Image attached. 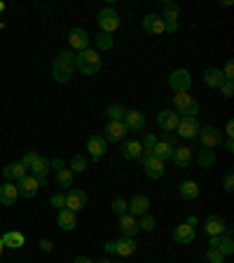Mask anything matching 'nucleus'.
I'll use <instances>...</instances> for the list:
<instances>
[{"mask_svg":"<svg viewBox=\"0 0 234 263\" xmlns=\"http://www.w3.org/2000/svg\"><path fill=\"white\" fill-rule=\"evenodd\" d=\"M52 247L54 245H52L49 240H40V249H42V252H52Z\"/></svg>","mask_w":234,"mask_h":263,"instance_id":"nucleus-49","label":"nucleus"},{"mask_svg":"<svg viewBox=\"0 0 234 263\" xmlns=\"http://www.w3.org/2000/svg\"><path fill=\"white\" fill-rule=\"evenodd\" d=\"M49 204H52L54 209H63V207H66V193H63V191L54 193V195L49 197Z\"/></svg>","mask_w":234,"mask_h":263,"instance_id":"nucleus-40","label":"nucleus"},{"mask_svg":"<svg viewBox=\"0 0 234 263\" xmlns=\"http://www.w3.org/2000/svg\"><path fill=\"white\" fill-rule=\"evenodd\" d=\"M124 113H126V108H122V106H108V110H105L110 122H122L124 120Z\"/></svg>","mask_w":234,"mask_h":263,"instance_id":"nucleus-37","label":"nucleus"},{"mask_svg":"<svg viewBox=\"0 0 234 263\" xmlns=\"http://www.w3.org/2000/svg\"><path fill=\"white\" fill-rule=\"evenodd\" d=\"M87 151H89V158L96 162V160H101L105 155V151H108V141H105L103 137H89L87 139Z\"/></svg>","mask_w":234,"mask_h":263,"instance_id":"nucleus-12","label":"nucleus"},{"mask_svg":"<svg viewBox=\"0 0 234 263\" xmlns=\"http://www.w3.org/2000/svg\"><path fill=\"white\" fill-rule=\"evenodd\" d=\"M225 230H227V226H225V219L220 216V214H213V216H208L206 223H204V233H206L208 237L223 235Z\"/></svg>","mask_w":234,"mask_h":263,"instance_id":"nucleus-15","label":"nucleus"},{"mask_svg":"<svg viewBox=\"0 0 234 263\" xmlns=\"http://www.w3.org/2000/svg\"><path fill=\"white\" fill-rule=\"evenodd\" d=\"M98 26H101V33H110V35H113V31L120 26L117 12L110 10V7H103V10L98 12Z\"/></svg>","mask_w":234,"mask_h":263,"instance_id":"nucleus-9","label":"nucleus"},{"mask_svg":"<svg viewBox=\"0 0 234 263\" xmlns=\"http://www.w3.org/2000/svg\"><path fill=\"white\" fill-rule=\"evenodd\" d=\"M56 223H59L61 230H73L77 226V219H75V212L71 209H59V216H56Z\"/></svg>","mask_w":234,"mask_h":263,"instance_id":"nucleus-26","label":"nucleus"},{"mask_svg":"<svg viewBox=\"0 0 234 263\" xmlns=\"http://www.w3.org/2000/svg\"><path fill=\"white\" fill-rule=\"evenodd\" d=\"M178 120H180V115L176 113V110H169V108H164L162 113L157 115V125L162 127L164 132H176V127H178Z\"/></svg>","mask_w":234,"mask_h":263,"instance_id":"nucleus-14","label":"nucleus"},{"mask_svg":"<svg viewBox=\"0 0 234 263\" xmlns=\"http://www.w3.org/2000/svg\"><path fill=\"white\" fill-rule=\"evenodd\" d=\"M223 146L227 148L229 153H232V151H234V137H227V139H225V141H223Z\"/></svg>","mask_w":234,"mask_h":263,"instance_id":"nucleus-50","label":"nucleus"},{"mask_svg":"<svg viewBox=\"0 0 234 263\" xmlns=\"http://www.w3.org/2000/svg\"><path fill=\"white\" fill-rule=\"evenodd\" d=\"M103 249H105L108 254H115V252H117V242H115V240H108V242L103 245Z\"/></svg>","mask_w":234,"mask_h":263,"instance_id":"nucleus-47","label":"nucleus"},{"mask_svg":"<svg viewBox=\"0 0 234 263\" xmlns=\"http://www.w3.org/2000/svg\"><path fill=\"white\" fill-rule=\"evenodd\" d=\"M0 12H5V3H0Z\"/></svg>","mask_w":234,"mask_h":263,"instance_id":"nucleus-56","label":"nucleus"},{"mask_svg":"<svg viewBox=\"0 0 234 263\" xmlns=\"http://www.w3.org/2000/svg\"><path fill=\"white\" fill-rule=\"evenodd\" d=\"M73 172L68 170V167H63V170H59V174H56V186L61 188V191H68V188H73Z\"/></svg>","mask_w":234,"mask_h":263,"instance_id":"nucleus-34","label":"nucleus"},{"mask_svg":"<svg viewBox=\"0 0 234 263\" xmlns=\"http://www.w3.org/2000/svg\"><path fill=\"white\" fill-rule=\"evenodd\" d=\"M124 134H126L124 122H110V120H108L103 139H105L108 143H117V141H122V139H124Z\"/></svg>","mask_w":234,"mask_h":263,"instance_id":"nucleus-17","label":"nucleus"},{"mask_svg":"<svg viewBox=\"0 0 234 263\" xmlns=\"http://www.w3.org/2000/svg\"><path fill=\"white\" fill-rule=\"evenodd\" d=\"M73 263H94V261H92V258H87V256H77Z\"/></svg>","mask_w":234,"mask_h":263,"instance_id":"nucleus-53","label":"nucleus"},{"mask_svg":"<svg viewBox=\"0 0 234 263\" xmlns=\"http://www.w3.org/2000/svg\"><path fill=\"white\" fill-rule=\"evenodd\" d=\"M197 139H199V141H202V146L208 148V151L223 143V134H220V129H216V127H202Z\"/></svg>","mask_w":234,"mask_h":263,"instance_id":"nucleus-10","label":"nucleus"},{"mask_svg":"<svg viewBox=\"0 0 234 263\" xmlns=\"http://www.w3.org/2000/svg\"><path fill=\"white\" fill-rule=\"evenodd\" d=\"M38 158H40V155L35 153V151H28V153L24 155V158L19 160V162H22L24 167H26V170H31V167H33V164H35V160H38Z\"/></svg>","mask_w":234,"mask_h":263,"instance_id":"nucleus-43","label":"nucleus"},{"mask_svg":"<svg viewBox=\"0 0 234 263\" xmlns=\"http://www.w3.org/2000/svg\"><path fill=\"white\" fill-rule=\"evenodd\" d=\"M16 197H19V191H16L14 183H3L0 186V204H14L16 202Z\"/></svg>","mask_w":234,"mask_h":263,"instance_id":"nucleus-28","label":"nucleus"},{"mask_svg":"<svg viewBox=\"0 0 234 263\" xmlns=\"http://www.w3.org/2000/svg\"><path fill=\"white\" fill-rule=\"evenodd\" d=\"M213 162H216V155H213V151H199L197 153V164H199V170H211Z\"/></svg>","mask_w":234,"mask_h":263,"instance_id":"nucleus-35","label":"nucleus"},{"mask_svg":"<svg viewBox=\"0 0 234 263\" xmlns=\"http://www.w3.org/2000/svg\"><path fill=\"white\" fill-rule=\"evenodd\" d=\"M150 209V197L147 195H134L129 202V214L131 216H143Z\"/></svg>","mask_w":234,"mask_h":263,"instance_id":"nucleus-19","label":"nucleus"},{"mask_svg":"<svg viewBox=\"0 0 234 263\" xmlns=\"http://www.w3.org/2000/svg\"><path fill=\"white\" fill-rule=\"evenodd\" d=\"M174 240L178 242V245H190V242H195V228H192L190 223H180V226H176V230H174Z\"/></svg>","mask_w":234,"mask_h":263,"instance_id":"nucleus-20","label":"nucleus"},{"mask_svg":"<svg viewBox=\"0 0 234 263\" xmlns=\"http://www.w3.org/2000/svg\"><path fill=\"white\" fill-rule=\"evenodd\" d=\"M225 134H227V137H234V120H227V127H225Z\"/></svg>","mask_w":234,"mask_h":263,"instance_id":"nucleus-51","label":"nucleus"},{"mask_svg":"<svg viewBox=\"0 0 234 263\" xmlns=\"http://www.w3.org/2000/svg\"><path fill=\"white\" fill-rule=\"evenodd\" d=\"M185 223H190V226H192V228H195V226H197V219H195V216H190V219H187V221H185Z\"/></svg>","mask_w":234,"mask_h":263,"instance_id":"nucleus-54","label":"nucleus"},{"mask_svg":"<svg viewBox=\"0 0 234 263\" xmlns=\"http://www.w3.org/2000/svg\"><path fill=\"white\" fill-rule=\"evenodd\" d=\"M117 242V256H131V254L136 252V242H134V237H122V240H115Z\"/></svg>","mask_w":234,"mask_h":263,"instance_id":"nucleus-32","label":"nucleus"},{"mask_svg":"<svg viewBox=\"0 0 234 263\" xmlns=\"http://www.w3.org/2000/svg\"><path fill=\"white\" fill-rule=\"evenodd\" d=\"M0 240H3V247H10V249H22V247L26 245V237H24L19 230H10V233H5Z\"/></svg>","mask_w":234,"mask_h":263,"instance_id":"nucleus-27","label":"nucleus"},{"mask_svg":"<svg viewBox=\"0 0 234 263\" xmlns=\"http://www.w3.org/2000/svg\"><path fill=\"white\" fill-rule=\"evenodd\" d=\"M171 160L176 162V167H180V170H185L187 164L192 162V151L190 148H174V155H171Z\"/></svg>","mask_w":234,"mask_h":263,"instance_id":"nucleus-29","label":"nucleus"},{"mask_svg":"<svg viewBox=\"0 0 234 263\" xmlns=\"http://www.w3.org/2000/svg\"><path fill=\"white\" fill-rule=\"evenodd\" d=\"M206 261L208 263H225V254H220L218 249H213L211 247V249L206 252Z\"/></svg>","mask_w":234,"mask_h":263,"instance_id":"nucleus-42","label":"nucleus"},{"mask_svg":"<svg viewBox=\"0 0 234 263\" xmlns=\"http://www.w3.org/2000/svg\"><path fill=\"white\" fill-rule=\"evenodd\" d=\"M49 167H54V170H63L66 162L61 158H54V160H49Z\"/></svg>","mask_w":234,"mask_h":263,"instance_id":"nucleus-48","label":"nucleus"},{"mask_svg":"<svg viewBox=\"0 0 234 263\" xmlns=\"http://www.w3.org/2000/svg\"><path fill=\"white\" fill-rule=\"evenodd\" d=\"M143 28H145L147 33H153V35H162L164 33V22L159 14H145V19H143Z\"/></svg>","mask_w":234,"mask_h":263,"instance_id":"nucleus-25","label":"nucleus"},{"mask_svg":"<svg viewBox=\"0 0 234 263\" xmlns=\"http://www.w3.org/2000/svg\"><path fill=\"white\" fill-rule=\"evenodd\" d=\"M52 71H54L56 82H68L75 73V54L73 52H59V57L52 64Z\"/></svg>","mask_w":234,"mask_h":263,"instance_id":"nucleus-1","label":"nucleus"},{"mask_svg":"<svg viewBox=\"0 0 234 263\" xmlns=\"http://www.w3.org/2000/svg\"><path fill=\"white\" fill-rule=\"evenodd\" d=\"M141 155H143L141 141L131 139V141H124V143H122V158H124V160H138Z\"/></svg>","mask_w":234,"mask_h":263,"instance_id":"nucleus-24","label":"nucleus"},{"mask_svg":"<svg viewBox=\"0 0 234 263\" xmlns=\"http://www.w3.org/2000/svg\"><path fill=\"white\" fill-rule=\"evenodd\" d=\"M174 106H176V113H183V118H197V113H199L197 99H192V94L187 92L174 94Z\"/></svg>","mask_w":234,"mask_h":263,"instance_id":"nucleus-3","label":"nucleus"},{"mask_svg":"<svg viewBox=\"0 0 234 263\" xmlns=\"http://www.w3.org/2000/svg\"><path fill=\"white\" fill-rule=\"evenodd\" d=\"M211 247L213 249H218L220 254H225V256H229V254L234 252V242H232V230H225L223 235H213L211 237Z\"/></svg>","mask_w":234,"mask_h":263,"instance_id":"nucleus-11","label":"nucleus"},{"mask_svg":"<svg viewBox=\"0 0 234 263\" xmlns=\"http://www.w3.org/2000/svg\"><path fill=\"white\" fill-rule=\"evenodd\" d=\"M220 92H223L225 99H232L234 97V80H225L223 85H220Z\"/></svg>","mask_w":234,"mask_h":263,"instance_id":"nucleus-45","label":"nucleus"},{"mask_svg":"<svg viewBox=\"0 0 234 263\" xmlns=\"http://www.w3.org/2000/svg\"><path fill=\"white\" fill-rule=\"evenodd\" d=\"M94 263H113V261H108V258H103V261H94Z\"/></svg>","mask_w":234,"mask_h":263,"instance_id":"nucleus-55","label":"nucleus"},{"mask_svg":"<svg viewBox=\"0 0 234 263\" xmlns=\"http://www.w3.org/2000/svg\"><path fill=\"white\" fill-rule=\"evenodd\" d=\"M38 188H40L38 179L31 176V174H26L22 181H16V191H19V195L22 197H33L35 193H38Z\"/></svg>","mask_w":234,"mask_h":263,"instance_id":"nucleus-16","label":"nucleus"},{"mask_svg":"<svg viewBox=\"0 0 234 263\" xmlns=\"http://www.w3.org/2000/svg\"><path fill=\"white\" fill-rule=\"evenodd\" d=\"M68 170H71L73 174L84 172V170H87V158H84V155H75V158L71 160V167H68Z\"/></svg>","mask_w":234,"mask_h":263,"instance_id":"nucleus-38","label":"nucleus"},{"mask_svg":"<svg viewBox=\"0 0 234 263\" xmlns=\"http://www.w3.org/2000/svg\"><path fill=\"white\" fill-rule=\"evenodd\" d=\"M120 230H122V237H134L138 233V221L134 219L129 212L122 214L120 216Z\"/></svg>","mask_w":234,"mask_h":263,"instance_id":"nucleus-21","label":"nucleus"},{"mask_svg":"<svg viewBox=\"0 0 234 263\" xmlns=\"http://www.w3.org/2000/svg\"><path fill=\"white\" fill-rule=\"evenodd\" d=\"M124 127L126 129H131V132H141L143 127H145V118H143V113L141 110H136V108H131V110H126L124 113Z\"/></svg>","mask_w":234,"mask_h":263,"instance_id":"nucleus-18","label":"nucleus"},{"mask_svg":"<svg viewBox=\"0 0 234 263\" xmlns=\"http://www.w3.org/2000/svg\"><path fill=\"white\" fill-rule=\"evenodd\" d=\"M26 174H28V170L24 167L22 162H10L5 170H3V176H5L10 183H12V181H22Z\"/></svg>","mask_w":234,"mask_h":263,"instance_id":"nucleus-23","label":"nucleus"},{"mask_svg":"<svg viewBox=\"0 0 234 263\" xmlns=\"http://www.w3.org/2000/svg\"><path fill=\"white\" fill-rule=\"evenodd\" d=\"M75 71H80L82 76H96L101 71V57L96 49H82L75 57Z\"/></svg>","mask_w":234,"mask_h":263,"instance_id":"nucleus-2","label":"nucleus"},{"mask_svg":"<svg viewBox=\"0 0 234 263\" xmlns=\"http://www.w3.org/2000/svg\"><path fill=\"white\" fill-rule=\"evenodd\" d=\"M0 207H3V204H0Z\"/></svg>","mask_w":234,"mask_h":263,"instance_id":"nucleus-58","label":"nucleus"},{"mask_svg":"<svg viewBox=\"0 0 234 263\" xmlns=\"http://www.w3.org/2000/svg\"><path fill=\"white\" fill-rule=\"evenodd\" d=\"M84 207H87V193L82 191V188H68L66 191V209L80 212Z\"/></svg>","mask_w":234,"mask_h":263,"instance_id":"nucleus-7","label":"nucleus"},{"mask_svg":"<svg viewBox=\"0 0 234 263\" xmlns=\"http://www.w3.org/2000/svg\"><path fill=\"white\" fill-rule=\"evenodd\" d=\"M159 16H162L164 31H166V33H176L180 28V24H178V16H180L178 3H166V5H164V12Z\"/></svg>","mask_w":234,"mask_h":263,"instance_id":"nucleus-4","label":"nucleus"},{"mask_svg":"<svg viewBox=\"0 0 234 263\" xmlns=\"http://www.w3.org/2000/svg\"><path fill=\"white\" fill-rule=\"evenodd\" d=\"M0 252H3V240H0Z\"/></svg>","mask_w":234,"mask_h":263,"instance_id":"nucleus-57","label":"nucleus"},{"mask_svg":"<svg viewBox=\"0 0 234 263\" xmlns=\"http://www.w3.org/2000/svg\"><path fill=\"white\" fill-rule=\"evenodd\" d=\"M68 43H71V49H77V52L89 49V33L84 28H73L68 33Z\"/></svg>","mask_w":234,"mask_h":263,"instance_id":"nucleus-13","label":"nucleus"},{"mask_svg":"<svg viewBox=\"0 0 234 263\" xmlns=\"http://www.w3.org/2000/svg\"><path fill=\"white\" fill-rule=\"evenodd\" d=\"M162 141H166V143H171V146H174L176 139H174V134H171V132H164V139H162Z\"/></svg>","mask_w":234,"mask_h":263,"instance_id":"nucleus-52","label":"nucleus"},{"mask_svg":"<svg viewBox=\"0 0 234 263\" xmlns=\"http://www.w3.org/2000/svg\"><path fill=\"white\" fill-rule=\"evenodd\" d=\"M113 45H115V40H113L110 33H98L96 35V47L98 49H113Z\"/></svg>","mask_w":234,"mask_h":263,"instance_id":"nucleus-39","label":"nucleus"},{"mask_svg":"<svg viewBox=\"0 0 234 263\" xmlns=\"http://www.w3.org/2000/svg\"><path fill=\"white\" fill-rule=\"evenodd\" d=\"M178 195L183 197V200H187V202L197 200V197H199V186H197L195 181H183L178 186Z\"/></svg>","mask_w":234,"mask_h":263,"instance_id":"nucleus-30","label":"nucleus"},{"mask_svg":"<svg viewBox=\"0 0 234 263\" xmlns=\"http://www.w3.org/2000/svg\"><path fill=\"white\" fill-rule=\"evenodd\" d=\"M157 141H159V139L155 137V134H147V137H145V143H141V146H143V153H153L155 146H157Z\"/></svg>","mask_w":234,"mask_h":263,"instance_id":"nucleus-44","label":"nucleus"},{"mask_svg":"<svg viewBox=\"0 0 234 263\" xmlns=\"http://www.w3.org/2000/svg\"><path fill=\"white\" fill-rule=\"evenodd\" d=\"M169 87L174 89L176 94L190 92V87H192V76H190V71H185V68H178V71H174V73L169 76Z\"/></svg>","mask_w":234,"mask_h":263,"instance_id":"nucleus-5","label":"nucleus"},{"mask_svg":"<svg viewBox=\"0 0 234 263\" xmlns=\"http://www.w3.org/2000/svg\"><path fill=\"white\" fill-rule=\"evenodd\" d=\"M174 148H176V146H171V143H166V141H157V146H155L153 155H155L157 160H162V162H166V160H171V155H174Z\"/></svg>","mask_w":234,"mask_h":263,"instance_id":"nucleus-33","label":"nucleus"},{"mask_svg":"<svg viewBox=\"0 0 234 263\" xmlns=\"http://www.w3.org/2000/svg\"><path fill=\"white\" fill-rule=\"evenodd\" d=\"M223 188L227 193H232L234 191V174L232 172H227V174H225V179H223Z\"/></svg>","mask_w":234,"mask_h":263,"instance_id":"nucleus-46","label":"nucleus"},{"mask_svg":"<svg viewBox=\"0 0 234 263\" xmlns=\"http://www.w3.org/2000/svg\"><path fill=\"white\" fill-rule=\"evenodd\" d=\"M47 172H49V160L47 158H38V160H35V164L31 167V176H35V179H38L40 186H45V183H47Z\"/></svg>","mask_w":234,"mask_h":263,"instance_id":"nucleus-22","label":"nucleus"},{"mask_svg":"<svg viewBox=\"0 0 234 263\" xmlns=\"http://www.w3.org/2000/svg\"><path fill=\"white\" fill-rule=\"evenodd\" d=\"M204 82L213 89H220L225 78H223V73H220V68H206V71H204Z\"/></svg>","mask_w":234,"mask_h":263,"instance_id":"nucleus-31","label":"nucleus"},{"mask_svg":"<svg viewBox=\"0 0 234 263\" xmlns=\"http://www.w3.org/2000/svg\"><path fill=\"white\" fill-rule=\"evenodd\" d=\"M113 212L117 214V216H122V214L129 212V204H126V200H122V197H117V200H113Z\"/></svg>","mask_w":234,"mask_h":263,"instance_id":"nucleus-41","label":"nucleus"},{"mask_svg":"<svg viewBox=\"0 0 234 263\" xmlns=\"http://www.w3.org/2000/svg\"><path fill=\"white\" fill-rule=\"evenodd\" d=\"M155 228H157V221H155V216H150V214H143L141 221H138V230H143V233H153Z\"/></svg>","mask_w":234,"mask_h":263,"instance_id":"nucleus-36","label":"nucleus"},{"mask_svg":"<svg viewBox=\"0 0 234 263\" xmlns=\"http://www.w3.org/2000/svg\"><path fill=\"white\" fill-rule=\"evenodd\" d=\"M138 160H141V167L145 170V176H150V179H162L164 176V162L155 158L153 153H143Z\"/></svg>","mask_w":234,"mask_h":263,"instance_id":"nucleus-6","label":"nucleus"},{"mask_svg":"<svg viewBox=\"0 0 234 263\" xmlns=\"http://www.w3.org/2000/svg\"><path fill=\"white\" fill-rule=\"evenodd\" d=\"M199 120L197 118H180L178 120V127H176V134L180 139H197L199 137Z\"/></svg>","mask_w":234,"mask_h":263,"instance_id":"nucleus-8","label":"nucleus"}]
</instances>
